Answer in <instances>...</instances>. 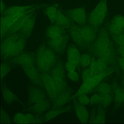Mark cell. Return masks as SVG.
<instances>
[{
	"label": "cell",
	"instance_id": "obj_1",
	"mask_svg": "<svg viewBox=\"0 0 124 124\" xmlns=\"http://www.w3.org/2000/svg\"><path fill=\"white\" fill-rule=\"evenodd\" d=\"M27 38L19 33L5 37L1 43V55L4 59L14 58L22 53Z\"/></svg>",
	"mask_w": 124,
	"mask_h": 124
},
{
	"label": "cell",
	"instance_id": "obj_2",
	"mask_svg": "<svg viewBox=\"0 0 124 124\" xmlns=\"http://www.w3.org/2000/svg\"><path fill=\"white\" fill-rule=\"evenodd\" d=\"M57 57L55 52L45 45L38 48L35 56V62L38 69L42 72L48 73L55 66Z\"/></svg>",
	"mask_w": 124,
	"mask_h": 124
},
{
	"label": "cell",
	"instance_id": "obj_3",
	"mask_svg": "<svg viewBox=\"0 0 124 124\" xmlns=\"http://www.w3.org/2000/svg\"><path fill=\"white\" fill-rule=\"evenodd\" d=\"M29 102L31 110L37 113L45 111L49 103L43 91L38 88H31L30 90Z\"/></svg>",
	"mask_w": 124,
	"mask_h": 124
},
{
	"label": "cell",
	"instance_id": "obj_4",
	"mask_svg": "<svg viewBox=\"0 0 124 124\" xmlns=\"http://www.w3.org/2000/svg\"><path fill=\"white\" fill-rule=\"evenodd\" d=\"M93 48L97 55L102 57L111 55L112 47L108 31L105 27H103L99 32L97 39L93 45Z\"/></svg>",
	"mask_w": 124,
	"mask_h": 124
},
{
	"label": "cell",
	"instance_id": "obj_5",
	"mask_svg": "<svg viewBox=\"0 0 124 124\" xmlns=\"http://www.w3.org/2000/svg\"><path fill=\"white\" fill-rule=\"evenodd\" d=\"M107 11V0H101L98 5L90 14L89 25L97 30L102 24Z\"/></svg>",
	"mask_w": 124,
	"mask_h": 124
},
{
	"label": "cell",
	"instance_id": "obj_6",
	"mask_svg": "<svg viewBox=\"0 0 124 124\" xmlns=\"http://www.w3.org/2000/svg\"><path fill=\"white\" fill-rule=\"evenodd\" d=\"M107 75V72H104L83 80V83L74 97H77L79 95L85 94L90 92L101 82Z\"/></svg>",
	"mask_w": 124,
	"mask_h": 124
},
{
	"label": "cell",
	"instance_id": "obj_7",
	"mask_svg": "<svg viewBox=\"0 0 124 124\" xmlns=\"http://www.w3.org/2000/svg\"><path fill=\"white\" fill-rule=\"evenodd\" d=\"M51 75L60 93L67 90L64 69L62 64L59 63L54 66L51 70Z\"/></svg>",
	"mask_w": 124,
	"mask_h": 124
},
{
	"label": "cell",
	"instance_id": "obj_8",
	"mask_svg": "<svg viewBox=\"0 0 124 124\" xmlns=\"http://www.w3.org/2000/svg\"><path fill=\"white\" fill-rule=\"evenodd\" d=\"M40 74L42 85L44 86L51 101H53L61 93H60L51 75L45 72H42Z\"/></svg>",
	"mask_w": 124,
	"mask_h": 124
},
{
	"label": "cell",
	"instance_id": "obj_9",
	"mask_svg": "<svg viewBox=\"0 0 124 124\" xmlns=\"http://www.w3.org/2000/svg\"><path fill=\"white\" fill-rule=\"evenodd\" d=\"M69 36L66 33L55 38L48 39V45L55 52L61 53L66 47Z\"/></svg>",
	"mask_w": 124,
	"mask_h": 124
},
{
	"label": "cell",
	"instance_id": "obj_10",
	"mask_svg": "<svg viewBox=\"0 0 124 124\" xmlns=\"http://www.w3.org/2000/svg\"><path fill=\"white\" fill-rule=\"evenodd\" d=\"M66 13L70 20L78 25L83 26L86 23V13L84 8L68 10Z\"/></svg>",
	"mask_w": 124,
	"mask_h": 124
},
{
	"label": "cell",
	"instance_id": "obj_11",
	"mask_svg": "<svg viewBox=\"0 0 124 124\" xmlns=\"http://www.w3.org/2000/svg\"><path fill=\"white\" fill-rule=\"evenodd\" d=\"M42 7V5H33L29 6L11 7L5 9L1 14L2 16H7L16 14H25L35 10H38Z\"/></svg>",
	"mask_w": 124,
	"mask_h": 124
},
{
	"label": "cell",
	"instance_id": "obj_12",
	"mask_svg": "<svg viewBox=\"0 0 124 124\" xmlns=\"http://www.w3.org/2000/svg\"><path fill=\"white\" fill-rule=\"evenodd\" d=\"M26 14H16L10 16H2L1 18V39H3L5 38L6 34L9 29L15 22L20 17Z\"/></svg>",
	"mask_w": 124,
	"mask_h": 124
},
{
	"label": "cell",
	"instance_id": "obj_13",
	"mask_svg": "<svg viewBox=\"0 0 124 124\" xmlns=\"http://www.w3.org/2000/svg\"><path fill=\"white\" fill-rule=\"evenodd\" d=\"M110 33L113 36H117L124 32V16L117 15L115 16L109 26Z\"/></svg>",
	"mask_w": 124,
	"mask_h": 124
},
{
	"label": "cell",
	"instance_id": "obj_14",
	"mask_svg": "<svg viewBox=\"0 0 124 124\" xmlns=\"http://www.w3.org/2000/svg\"><path fill=\"white\" fill-rule=\"evenodd\" d=\"M22 68L33 84L37 86L42 85L41 74L38 72V69L35 66L34 64L24 66L22 67Z\"/></svg>",
	"mask_w": 124,
	"mask_h": 124
},
{
	"label": "cell",
	"instance_id": "obj_15",
	"mask_svg": "<svg viewBox=\"0 0 124 124\" xmlns=\"http://www.w3.org/2000/svg\"><path fill=\"white\" fill-rule=\"evenodd\" d=\"M96 29L90 25L81 26V35L85 46L94 41L96 36Z\"/></svg>",
	"mask_w": 124,
	"mask_h": 124
},
{
	"label": "cell",
	"instance_id": "obj_16",
	"mask_svg": "<svg viewBox=\"0 0 124 124\" xmlns=\"http://www.w3.org/2000/svg\"><path fill=\"white\" fill-rule=\"evenodd\" d=\"M34 13L31 15L26 20L16 33L21 34L27 39L29 37L32 33L35 23V16Z\"/></svg>",
	"mask_w": 124,
	"mask_h": 124
},
{
	"label": "cell",
	"instance_id": "obj_17",
	"mask_svg": "<svg viewBox=\"0 0 124 124\" xmlns=\"http://www.w3.org/2000/svg\"><path fill=\"white\" fill-rule=\"evenodd\" d=\"M11 62L15 64L19 65L22 67L24 66L34 64L35 59L31 54L21 53L12 59Z\"/></svg>",
	"mask_w": 124,
	"mask_h": 124
},
{
	"label": "cell",
	"instance_id": "obj_18",
	"mask_svg": "<svg viewBox=\"0 0 124 124\" xmlns=\"http://www.w3.org/2000/svg\"><path fill=\"white\" fill-rule=\"evenodd\" d=\"M74 106L75 115L79 122L82 123H87L89 119V113L85 105L75 101Z\"/></svg>",
	"mask_w": 124,
	"mask_h": 124
},
{
	"label": "cell",
	"instance_id": "obj_19",
	"mask_svg": "<svg viewBox=\"0 0 124 124\" xmlns=\"http://www.w3.org/2000/svg\"><path fill=\"white\" fill-rule=\"evenodd\" d=\"M80 57L79 51L77 47L72 44L70 45L67 50V62L78 66L80 62Z\"/></svg>",
	"mask_w": 124,
	"mask_h": 124
},
{
	"label": "cell",
	"instance_id": "obj_20",
	"mask_svg": "<svg viewBox=\"0 0 124 124\" xmlns=\"http://www.w3.org/2000/svg\"><path fill=\"white\" fill-rule=\"evenodd\" d=\"M72 24V21L70 19L66 16L58 9L54 22L52 24L57 25L66 29L70 28Z\"/></svg>",
	"mask_w": 124,
	"mask_h": 124
},
{
	"label": "cell",
	"instance_id": "obj_21",
	"mask_svg": "<svg viewBox=\"0 0 124 124\" xmlns=\"http://www.w3.org/2000/svg\"><path fill=\"white\" fill-rule=\"evenodd\" d=\"M37 11V10L33 11L20 17L9 29L6 34L5 37L11 34H14L18 32L26 20L31 15L35 13Z\"/></svg>",
	"mask_w": 124,
	"mask_h": 124
},
{
	"label": "cell",
	"instance_id": "obj_22",
	"mask_svg": "<svg viewBox=\"0 0 124 124\" xmlns=\"http://www.w3.org/2000/svg\"><path fill=\"white\" fill-rule=\"evenodd\" d=\"M13 121L16 123H36L40 122L35 119L34 115L30 114H26L21 113H17L14 115Z\"/></svg>",
	"mask_w": 124,
	"mask_h": 124
},
{
	"label": "cell",
	"instance_id": "obj_23",
	"mask_svg": "<svg viewBox=\"0 0 124 124\" xmlns=\"http://www.w3.org/2000/svg\"><path fill=\"white\" fill-rule=\"evenodd\" d=\"M70 92L68 90L59 95L52 101L53 106L55 108H59L67 103L71 99Z\"/></svg>",
	"mask_w": 124,
	"mask_h": 124
},
{
	"label": "cell",
	"instance_id": "obj_24",
	"mask_svg": "<svg viewBox=\"0 0 124 124\" xmlns=\"http://www.w3.org/2000/svg\"><path fill=\"white\" fill-rule=\"evenodd\" d=\"M65 33H66L65 29L53 24L48 27L46 31V35L48 39L55 38Z\"/></svg>",
	"mask_w": 124,
	"mask_h": 124
},
{
	"label": "cell",
	"instance_id": "obj_25",
	"mask_svg": "<svg viewBox=\"0 0 124 124\" xmlns=\"http://www.w3.org/2000/svg\"><path fill=\"white\" fill-rule=\"evenodd\" d=\"M70 110V107L69 106L63 108H57L49 110L45 115L44 120L46 122L49 121L54 119L59 115L68 112Z\"/></svg>",
	"mask_w": 124,
	"mask_h": 124
},
{
	"label": "cell",
	"instance_id": "obj_26",
	"mask_svg": "<svg viewBox=\"0 0 124 124\" xmlns=\"http://www.w3.org/2000/svg\"><path fill=\"white\" fill-rule=\"evenodd\" d=\"M2 93L4 101L8 104L18 100L16 96L6 86L3 85L2 87Z\"/></svg>",
	"mask_w": 124,
	"mask_h": 124
},
{
	"label": "cell",
	"instance_id": "obj_27",
	"mask_svg": "<svg viewBox=\"0 0 124 124\" xmlns=\"http://www.w3.org/2000/svg\"><path fill=\"white\" fill-rule=\"evenodd\" d=\"M58 10V9L55 5L50 6L46 10V14L50 19L52 24L54 22Z\"/></svg>",
	"mask_w": 124,
	"mask_h": 124
},
{
	"label": "cell",
	"instance_id": "obj_28",
	"mask_svg": "<svg viewBox=\"0 0 124 124\" xmlns=\"http://www.w3.org/2000/svg\"><path fill=\"white\" fill-rule=\"evenodd\" d=\"M91 62L92 59L90 55L85 54L81 56L80 64L83 67H85L88 66L91 63Z\"/></svg>",
	"mask_w": 124,
	"mask_h": 124
},
{
	"label": "cell",
	"instance_id": "obj_29",
	"mask_svg": "<svg viewBox=\"0 0 124 124\" xmlns=\"http://www.w3.org/2000/svg\"><path fill=\"white\" fill-rule=\"evenodd\" d=\"M11 69L10 65L8 63L3 62L1 64V76L2 79L5 78Z\"/></svg>",
	"mask_w": 124,
	"mask_h": 124
},
{
	"label": "cell",
	"instance_id": "obj_30",
	"mask_svg": "<svg viewBox=\"0 0 124 124\" xmlns=\"http://www.w3.org/2000/svg\"><path fill=\"white\" fill-rule=\"evenodd\" d=\"M112 38L119 46L124 47V32L117 36H113Z\"/></svg>",
	"mask_w": 124,
	"mask_h": 124
},
{
	"label": "cell",
	"instance_id": "obj_31",
	"mask_svg": "<svg viewBox=\"0 0 124 124\" xmlns=\"http://www.w3.org/2000/svg\"><path fill=\"white\" fill-rule=\"evenodd\" d=\"M77 97L78 101L83 105H87L90 102V99L85 94H82Z\"/></svg>",
	"mask_w": 124,
	"mask_h": 124
},
{
	"label": "cell",
	"instance_id": "obj_32",
	"mask_svg": "<svg viewBox=\"0 0 124 124\" xmlns=\"http://www.w3.org/2000/svg\"><path fill=\"white\" fill-rule=\"evenodd\" d=\"M1 121L2 123H8L11 122L10 118L8 115L3 109L1 111Z\"/></svg>",
	"mask_w": 124,
	"mask_h": 124
},
{
	"label": "cell",
	"instance_id": "obj_33",
	"mask_svg": "<svg viewBox=\"0 0 124 124\" xmlns=\"http://www.w3.org/2000/svg\"><path fill=\"white\" fill-rule=\"evenodd\" d=\"M67 76L69 79L73 82H77L79 81V75L75 71L68 72L67 74Z\"/></svg>",
	"mask_w": 124,
	"mask_h": 124
},
{
	"label": "cell",
	"instance_id": "obj_34",
	"mask_svg": "<svg viewBox=\"0 0 124 124\" xmlns=\"http://www.w3.org/2000/svg\"><path fill=\"white\" fill-rule=\"evenodd\" d=\"M90 102L93 104L99 103L101 102V96L97 93L93 94L90 99Z\"/></svg>",
	"mask_w": 124,
	"mask_h": 124
},
{
	"label": "cell",
	"instance_id": "obj_35",
	"mask_svg": "<svg viewBox=\"0 0 124 124\" xmlns=\"http://www.w3.org/2000/svg\"><path fill=\"white\" fill-rule=\"evenodd\" d=\"M65 68L68 72L75 71L77 66L72 63L67 62L65 64Z\"/></svg>",
	"mask_w": 124,
	"mask_h": 124
},
{
	"label": "cell",
	"instance_id": "obj_36",
	"mask_svg": "<svg viewBox=\"0 0 124 124\" xmlns=\"http://www.w3.org/2000/svg\"><path fill=\"white\" fill-rule=\"evenodd\" d=\"M119 51L120 52V54H121L123 59H124V47H122V46H119Z\"/></svg>",
	"mask_w": 124,
	"mask_h": 124
},
{
	"label": "cell",
	"instance_id": "obj_37",
	"mask_svg": "<svg viewBox=\"0 0 124 124\" xmlns=\"http://www.w3.org/2000/svg\"><path fill=\"white\" fill-rule=\"evenodd\" d=\"M120 66L122 67V69L123 70V71L124 72V59H122L120 61Z\"/></svg>",
	"mask_w": 124,
	"mask_h": 124
},
{
	"label": "cell",
	"instance_id": "obj_38",
	"mask_svg": "<svg viewBox=\"0 0 124 124\" xmlns=\"http://www.w3.org/2000/svg\"><path fill=\"white\" fill-rule=\"evenodd\" d=\"M5 6L4 3L3 2H2V0L1 1V13H2V12L5 10Z\"/></svg>",
	"mask_w": 124,
	"mask_h": 124
}]
</instances>
